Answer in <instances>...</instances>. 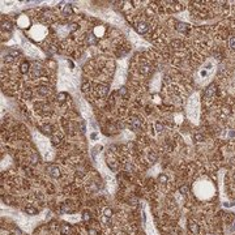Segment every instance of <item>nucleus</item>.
I'll use <instances>...</instances> for the list:
<instances>
[{"instance_id": "obj_1", "label": "nucleus", "mask_w": 235, "mask_h": 235, "mask_svg": "<svg viewBox=\"0 0 235 235\" xmlns=\"http://www.w3.org/2000/svg\"><path fill=\"white\" fill-rule=\"evenodd\" d=\"M34 139H35L37 145H38L39 150L42 151L43 157H45L46 159H51L52 157H54V151H52V149H51L50 144H48V141H46L45 137H42L41 135H34Z\"/></svg>"}, {"instance_id": "obj_2", "label": "nucleus", "mask_w": 235, "mask_h": 235, "mask_svg": "<svg viewBox=\"0 0 235 235\" xmlns=\"http://www.w3.org/2000/svg\"><path fill=\"white\" fill-rule=\"evenodd\" d=\"M187 114L191 120H197L199 115H200V102H199V97L193 95L191 99L188 101V106H187Z\"/></svg>"}, {"instance_id": "obj_3", "label": "nucleus", "mask_w": 235, "mask_h": 235, "mask_svg": "<svg viewBox=\"0 0 235 235\" xmlns=\"http://www.w3.org/2000/svg\"><path fill=\"white\" fill-rule=\"evenodd\" d=\"M46 34H47V29L42 25L33 26L32 30H30V37H33L34 39H38V41H41V39L45 38Z\"/></svg>"}, {"instance_id": "obj_4", "label": "nucleus", "mask_w": 235, "mask_h": 235, "mask_svg": "<svg viewBox=\"0 0 235 235\" xmlns=\"http://www.w3.org/2000/svg\"><path fill=\"white\" fill-rule=\"evenodd\" d=\"M47 173L50 174L52 178H59V176H60V169L58 167V165H48Z\"/></svg>"}, {"instance_id": "obj_5", "label": "nucleus", "mask_w": 235, "mask_h": 235, "mask_svg": "<svg viewBox=\"0 0 235 235\" xmlns=\"http://www.w3.org/2000/svg\"><path fill=\"white\" fill-rule=\"evenodd\" d=\"M25 51L29 56H33V58H35V56H39V51H38V48L37 47H34L32 46L30 43H26L25 45Z\"/></svg>"}, {"instance_id": "obj_6", "label": "nucleus", "mask_w": 235, "mask_h": 235, "mask_svg": "<svg viewBox=\"0 0 235 235\" xmlns=\"http://www.w3.org/2000/svg\"><path fill=\"white\" fill-rule=\"evenodd\" d=\"M214 97H215V86H214V85H210L208 89L205 90V99L209 102V101L214 99Z\"/></svg>"}, {"instance_id": "obj_7", "label": "nucleus", "mask_w": 235, "mask_h": 235, "mask_svg": "<svg viewBox=\"0 0 235 235\" xmlns=\"http://www.w3.org/2000/svg\"><path fill=\"white\" fill-rule=\"evenodd\" d=\"M128 123H129V127H131V128L133 129V131H139L140 127H141V121L137 119V118H131Z\"/></svg>"}, {"instance_id": "obj_8", "label": "nucleus", "mask_w": 235, "mask_h": 235, "mask_svg": "<svg viewBox=\"0 0 235 235\" xmlns=\"http://www.w3.org/2000/svg\"><path fill=\"white\" fill-rule=\"evenodd\" d=\"M17 25L20 28H28L29 26V18L25 16V14H21L17 20Z\"/></svg>"}, {"instance_id": "obj_9", "label": "nucleus", "mask_w": 235, "mask_h": 235, "mask_svg": "<svg viewBox=\"0 0 235 235\" xmlns=\"http://www.w3.org/2000/svg\"><path fill=\"white\" fill-rule=\"evenodd\" d=\"M148 25H146V24L144 22V21H139L136 24V30L139 32L140 34H145L146 32H148Z\"/></svg>"}, {"instance_id": "obj_10", "label": "nucleus", "mask_w": 235, "mask_h": 235, "mask_svg": "<svg viewBox=\"0 0 235 235\" xmlns=\"http://www.w3.org/2000/svg\"><path fill=\"white\" fill-rule=\"evenodd\" d=\"M97 95H99V97H106L107 95V93H109V88L107 86H103V85H99V86H97Z\"/></svg>"}, {"instance_id": "obj_11", "label": "nucleus", "mask_w": 235, "mask_h": 235, "mask_svg": "<svg viewBox=\"0 0 235 235\" xmlns=\"http://www.w3.org/2000/svg\"><path fill=\"white\" fill-rule=\"evenodd\" d=\"M175 29L178 32H180V33H188L189 25H187V24H183V22H178V24H176V26H175Z\"/></svg>"}, {"instance_id": "obj_12", "label": "nucleus", "mask_w": 235, "mask_h": 235, "mask_svg": "<svg viewBox=\"0 0 235 235\" xmlns=\"http://www.w3.org/2000/svg\"><path fill=\"white\" fill-rule=\"evenodd\" d=\"M124 71L121 69V68H119L118 69V73H116V80H115V85H119V82L121 84V82L124 81Z\"/></svg>"}, {"instance_id": "obj_13", "label": "nucleus", "mask_w": 235, "mask_h": 235, "mask_svg": "<svg viewBox=\"0 0 235 235\" xmlns=\"http://www.w3.org/2000/svg\"><path fill=\"white\" fill-rule=\"evenodd\" d=\"M32 67H33V75H34V76L39 77V76L42 75V65H41V64H38V63H34Z\"/></svg>"}, {"instance_id": "obj_14", "label": "nucleus", "mask_w": 235, "mask_h": 235, "mask_svg": "<svg viewBox=\"0 0 235 235\" xmlns=\"http://www.w3.org/2000/svg\"><path fill=\"white\" fill-rule=\"evenodd\" d=\"M105 32H106L105 26H97V28L94 29V30H93V33H94V37H97V38H101V37H103Z\"/></svg>"}, {"instance_id": "obj_15", "label": "nucleus", "mask_w": 235, "mask_h": 235, "mask_svg": "<svg viewBox=\"0 0 235 235\" xmlns=\"http://www.w3.org/2000/svg\"><path fill=\"white\" fill-rule=\"evenodd\" d=\"M107 20H110V21L114 22V24H120L121 22L120 16H118V14H115V13H110L109 16H107Z\"/></svg>"}, {"instance_id": "obj_16", "label": "nucleus", "mask_w": 235, "mask_h": 235, "mask_svg": "<svg viewBox=\"0 0 235 235\" xmlns=\"http://www.w3.org/2000/svg\"><path fill=\"white\" fill-rule=\"evenodd\" d=\"M188 223H189V230H191V233H193L195 235H196V234H199V230H200L199 225L196 223V222H193V221H189Z\"/></svg>"}, {"instance_id": "obj_17", "label": "nucleus", "mask_w": 235, "mask_h": 235, "mask_svg": "<svg viewBox=\"0 0 235 235\" xmlns=\"http://www.w3.org/2000/svg\"><path fill=\"white\" fill-rule=\"evenodd\" d=\"M39 94H42V95H47L48 93H50V90H48V88H46V86H41L39 88Z\"/></svg>"}, {"instance_id": "obj_18", "label": "nucleus", "mask_w": 235, "mask_h": 235, "mask_svg": "<svg viewBox=\"0 0 235 235\" xmlns=\"http://www.w3.org/2000/svg\"><path fill=\"white\" fill-rule=\"evenodd\" d=\"M229 46H230V48H231V50L235 51V35H234V37H230V39H229Z\"/></svg>"}, {"instance_id": "obj_19", "label": "nucleus", "mask_w": 235, "mask_h": 235, "mask_svg": "<svg viewBox=\"0 0 235 235\" xmlns=\"http://www.w3.org/2000/svg\"><path fill=\"white\" fill-rule=\"evenodd\" d=\"M28 71H29V64H28V63H22V64H21V72L25 73Z\"/></svg>"}, {"instance_id": "obj_20", "label": "nucleus", "mask_w": 235, "mask_h": 235, "mask_svg": "<svg viewBox=\"0 0 235 235\" xmlns=\"http://www.w3.org/2000/svg\"><path fill=\"white\" fill-rule=\"evenodd\" d=\"M63 12H64L65 14H71V13H72V8H71L69 6H67V7L64 8V11H63Z\"/></svg>"}]
</instances>
